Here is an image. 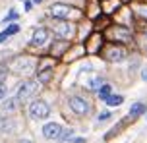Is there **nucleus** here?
<instances>
[{
	"instance_id": "obj_1",
	"label": "nucleus",
	"mask_w": 147,
	"mask_h": 143,
	"mask_svg": "<svg viewBox=\"0 0 147 143\" xmlns=\"http://www.w3.org/2000/svg\"><path fill=\"white\" fill-rule=\"evenodd\" d=\"M51 114V108L45 101H33L29 105V116L33 120H45Z\"/></svg>"
},
{
	"instance_id": "obj_2",
	"label": "nucleus",
	"mask_w": 147,
	"mask_h": 143,
	"mask_svg": "<svg viewBox=\"0 0 147 143\" xmlns=\"http://www.w3.org/2000/svg\"><path fill=\"white\" fill-rule=\"evenodd\" d=\"M51 14L54 15L56 19H60V21H66V19H70V15H72V14L80 15V12L74 10L72 6H68V4H52Z\"/></svg>"
},
{
	"instance_id": "obj_3",
	"label": "nucleus",
	"mask_w": 147,
	"mask_h": 143,
	"mask_svg": "<svg viewBox=\"0 0 147 143\" xmlns=\"http://www.w3.org/2000/svg\"><path fill=\"white\" fill-rule=\"evenodd\" d=\"M103 56L109 62H122L126 58V48L124 46H118V45H109L103 50Z\"/></svg>"
},
{
	"instance_id": "obj_4",
	"label": "nucleus",
	"mask_w": 147,
	"mask_h": 143,
	"mask_svg": "<svg viewBox=\"0 0 147 143\" xmlns=\"http://www.w3.org/2000/svg\"><path fill=\"white\" fill-rule=\"evenodd\" d=\"M37 91H39V83L37 81H23L20 85V89H18V101H27L35 95Z\"/></svg>"
},
{
	"instance_id": "obj_5",
	"label": "nucleus",
	"mask_w": 147,
	"mask_h": 143,
	"mask_svg": "<svg viewBox=\"0 0 147 143\" xmlns=\"http://www.w3.org/2000/svg\"><path fill=\"white\" fill-rule=\"evenodd\" d=\"M107 37L112 41H132V31L128 27L116 25V27H109L107 29Z\"/></svg>"
},
{
	"instance_id": "obj_6",
	"label": "nucleus",
	"mask_w": 147,
	"mask_h": 143,
	"mask_svg": "<svg viewBox=\"0 0 147 143\" xmlns=\"http://www.w3.org/2000/svg\"><path fill=\"white\" fill-rule=\"evenodd\" d=\"M33 66H35V62L31 60V58H23V56H20V58L14 60L12 70H14L16 74H29L31 70H33Z\"/></svg>"
},
{
	"instance_id": "obj_7",
	"label": "nucleus",
	"mask_w": 147,
	"mask_h": 143,
	"mask_svg": "<svg viewBox=\"0 0 147 143\" xmlns=\"http://www.w3.org/2000/svg\"><path fill=\"white\" fill-rule=\"evenodd\" d=\"M54 31H56V35H58L62 41H68L70 37H74L76 27H74L70 21H58L56 25H54Z\"/></svg>"
},
{
	"instance_id": "obj_8",
	"label": "nucleus",
	"mask_w": 147,
	"mask_h": 143,
	"mask_svg": "<svg viewBox=\"0 0 147 143\" xmlns=\"http://www.w3.org/2000/svg\"><path fill=\"white\" fill-rule=\"evenodd\" d=\"M70 108H72L78 116H83V114L89 112V103L81 97H72L70 99Z\"/></svg>"
},
{
	"instance_id": "obj_9",
	"label": "nucleus",
	"mask_w": 147,
	"mask_h": 143,
	"mask_svg": "<svg viewBox=\"0 0 147 143\" xmlns=\"http://www.w3.org/2000/svg\"><path fill=\"white\" fill-rule=\"evenodd\" d=\"M60 134H62V126L56 124V122H51V124H45L43 126V136L47 139H58Z\"/></svg>"
},
{
	"instance_id": "obj_10",
	"label": "nucleus",
	"mask_w": 147,
	"mask_h": 143,
	"mask_svg": "<svg viewBox=\"0 0 147 143\" xmlns=\"http://www.w3.org/2000/svg\"><path fill=\"white\" fill-rule=\"evenodd\" d=\"M47 39H49V31L45 29V27H39V29L33 33V37H31V45L33 46H43L47 43Z\"/></svg>"
},
{
	"instance_id": "obj_11",
	"label": "nucleus",
	"mask_w": 147,
	"mask_h": 143,
	"mask_svg": "<svg viewBox=\"0 0 147 143\" xmlns=\"http://www.w3.org/2000/svg\"><path fill=\"white\" fill-rule=\"evenodd\" d=\"M16 128V122L12 118H8V116H2L0 118V132L2 134H8V132H14Z\"/></svg>"
},
{
	"instance_id": "obj_12",
	"label": "nucleus",
	"mask_w": 147,
	"mask_h": 143,
	"mask_svg": "<svg viewBox=\"0 0 147 143\" xmlns=\"http://www.w3.org/2000/svg\"><path fill=\"white\" fill-rule=\"evenodd\" d=\"M147 110V106L143 105V103H136V105H132V108H130V118H138L140 114H143Z\"/></svg>"
},
{
	"instance_id": "obj_13",
	"label": "nucleus",
	"mask_w": 147,
	"mask_h": 143,
	"mask_svg": "<svg viewBox=\"0 0 147 143\" xmlns=\"http://www.w3.org/2000/svg\"><path fill=\"white\" fill-rule=\"evenodd\" d=\"M66 48H68V43H66V41H58V43H52V48H51V52L58 56V54H62L64 50H66Z\"/></svg>"
},
{
	"instance_id": "obj_14",
	"label": "nucleus",
	"mask_w": 147,
	"mask_h": 143,
	"mask_svg": "<svg viewBox=\"0 0 147 143\" xmlns=\"http://www.w3.org/2000/svg\"><path fill=\"white\" fill-rule=\"evenodd\" d=\"M18 31H20V27H18V25H10L6 31H2V33H0V43H4V41H6L10 35H16Z\"/></svg>"
},
{
	"instance_id": "obj_15",
	"label": "nucleus",
	"mask_w": 147,
	"mask_h": 143,
	"mask_svg": "<svg viewBox=\"0 0 147 143\" xmlns=\"http://www.w3.org/2000/svg\"><path fill=\"white\" fill-rule=\"evenodd\" d=\"M105 103H107L109 106H118V105H122V103H124V97H122V95H110Z\"/></svg>"
},
{
	"instance_id": "obj_16",
	"label": "nucleus",
	"mask_w": 147,
	"mask_h": 143,
	"mask_svg": "<svg viewBox=\"0 0 147 143\" xmlns=\"http://www.w3.org/2000/svg\"><path fill=\"white\" fill-rule=\"evenodd\" d=\"M51 75H52V68H45L39 72V81L41 83H47L49 79H51Z\"/></svg>"
},
{
	"instance_id": "obj_17",
	"label": "nucleus",
	"mask_w": 147,
	"mask_h": 143,
	"mask_svg": "<svg viewBox=\"0 0 147 143\" xmlns=\"http://www.w3.org/2000/svg\"><path fill=\"white\" fill-rule=\"evenodd\" d=\"M101 87H103V79H101V77H93V79L89 81V89L91 91H97V93H99Z\"/></svg>"
},
{
	"instance_id": "obj_18",
	"label": "nucleus",
	"mask_w": 147,
	"mask_h": 143,
	"mask_svg": "<svg viewBox=\"0 0 147 143\" xmlns=\"http://www.w3.org/2000/svg\"><path fill=\"white\" fill-rule=\"evenodd\" d=\"M110 95H112V89H110V85H103V87L99 89V97L103 99V101H107Z\"/></svg>"
},
{
	"instance_id": "obj_19",
	"label": "nucleus",
	"mask_w": 147,
	"mask_h": 143,
	"mask_svg": "<svg viewBox=\"0 0 147 143\" xmlns=\"http://www.w3.org/2000/svg\"><path fill=\"white\" fill-rule=\"evenodd\" d=\"M72 134H74V130H62L58 141H66V139H70V137H72Z\"/></svg>"
},
{
	"instance_id": "obj_20",
	"label": "nucleus",
	"mask_w": 147,
	"mask_h": 143,
	"mask_svg": "<svg viewBox=\"0 0 147 143\" xmlns=\"http://www.w3.org/2000/svg\"><path fill=\"white\" fill-rule=\"evenodd\" d=\"M14 105H16V101H6L2 108H6V110H12V108H14Z\"/></svg>"
},
{
	"instance_id": "obj_21",
	"label": "nucleus",
	"mask_w": 147,
	"mask_h": 143,
	"mask_svg": "<svg viewBox=\"0 0 147 143\" xmlns=\"http://www.w3.org/2000/svg\"><path fill=\"white\" fill-rule=\"evenodd\" d=\"M12 19H18V14H16V12H14V10H12V12H10V15H8V17H6V19H4V21H12Z\"/></svg>"
},
{
	"instance_id": "obj_22",
	"label": "nucleus",
	"mask_w": 147,
	"mask_h": 143,
	"mask_svg": "<svg viewBox=\"0 0 147 143\" xmlns=\"http://www.w3.org/2000/svg\"><path fill=\"white\" fill-rule=\"evenodd\" d=\"M4 95H6V85L0 83V99H4Z\"/></svg>"
},
{
	"instance_id": "obj_23",
	"label": "nucleus",
	"mask_w": 147,
	"mask_h": 143,
	"mask_svg": "<svg viewBox=\"0 0 147 143\" xmlns=\"http://www.w3.org/2000/svg\"><path fill=\"white\" fill-rule=\"evenodd\" d=\"M109 116H110V112H101V114H99V122H101V120H107Z\"/></svg>"
},
{
	"instance_id": "obj_24",
	"label": "nucleus",
	"mask_w": 147,
	"mask_h": 143,
	"mask_svg": "<svg viewBox=\"0 0 147 143\" xmlns=\"http://www.w3.org/2000/svg\"><path fill=\"white\" fill-rule=\"evenodd\" d=\"M2 79H4V70H0V83H2Z\"/></svg>"
},
{
	"instance_id": "obj_25",
	"label": "nucleus",
	"mask_w": 147,
	"mask_h": 143,
	"mask_svg": "<svg viewBox=\"0 0 147 143\" xmlns=\"http://www.w3.org/2000/svg\"><path fill=\"white\" fill-rule=\"evenodd\" d=\"M141 75H143V79H147V70H143V74H141Z\"/></svg>"
},
{
	"instance_id": "obj_26",
	"label": "nucleus",
	"mask_w": 147,
	"mask_h": 143,
	"mask_svg": "<svg viewBox=\"0 0 147 143\" xmlns=\"http://www.w3.org/2000/svg\"><path fill=\"white\" fill-rule=\"evenodd\" d=\"M33 2H35V4H39V2H41V0H33Z\"/></svg>"
},
{
	"instance_id": "obj_27",
	"label": "nucleus",
	"mask_w": 147,
	"mask_h": 143,
	"mask_svg": "<svg viewBox=\"0 0 147 143\" xmlns=\"http://www.w3.org/2000/svg\"><path fill=\"white\" fill-rule=\"evenodd\" d=\"M145 35H147V31H145Z\"/></svg>"
}]
</instances>
